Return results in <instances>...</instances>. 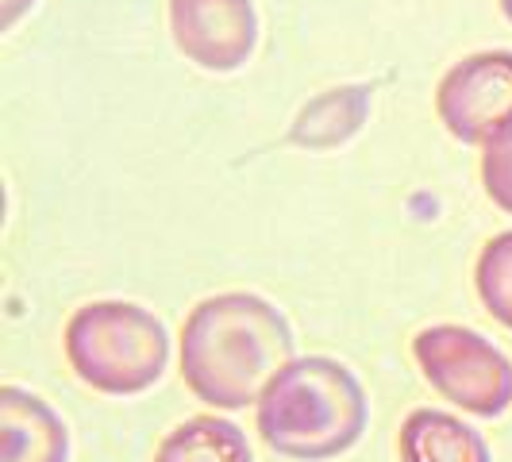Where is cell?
Listing matches in <instances>:
<instances>
[{
  "instance_id": "1",
  "label": "cell",
  "mask_w": 512,
  "mask_h": 462,
  "mask_svg": "<svg viewBox=\"0 0 512 462\" xmlns=\"http://www.w3.org/2000/svg\"><path fill=\"white\" fill-rule=\"evenodd\" d=\"M285 362H293L289 320L258 293H216L181 324V378L212 409L255 405Z\"/></svg>"
},
{
  "instance_id": "2",
  "label": "cell",
  "mask_w": 512,
  "mask_h": 462,
  "mask_svg": "<svg viewBox=\"0 0 512 462\" xmlns=\"http://www.w3.org/2000/svg\"><path fill=\"white\" fill-rule=\"evenodd\" d=\"M366 432L359 378L324 355L285 362L258 397V436L278 455L324 462L351 451Z\"/></svg>"
},
{
  "instance_id": "3",
  "label": "cell",
  "mask_w": 512,
  "mask_h": 462,
  "mask_svg": "<svg viewBox=\"0 0 512 462\" xmlns=\"http://www.w3.org/2000/svg\"><path fill=\"white\" fill-rule=\"evenodd\" d=\"M66 359L85 385L131 397L151 389L170 359L162 320L128 301H93L66 324Z\"/></svg>"
},
{
  "instance_id": "4",
  "label": "cell",
  "mask_w": 512,
  "mask_h": 462,
  "mask_svg": "<svg viewBox=\"0 0 512 462\" xmlns=\"http://www.w3.org/2000/svg\"><path fill=\"white\" fill-rule=\"evenodd\" d=\"M416 366L439 393L470 416H501L512 405V366L486 335L436 324L412 339Z\"/></svg>"
},
{
  "instance_id": "5",
  "label": "cell",
  "mask_w": 512,
  "mask_h": 462,
  "mask_svg": "<svg viewBox=\"0 0 512 462\" xmlns=\"http://www.w3.org/2000/svg\"><path fill=\"white\" fill-rule=\"evenodd\" d=\"M436 112L455 139L486 147L512 124V54L486 51L455 62L439 81Z\"/></svg>"
},
{
  "instance_id": "6",
  "label": "cell",
  "mask_w": 512,
  "mask_h": 462,
  "mask_svg": "<svg viewBox=\"0 0 512 462\" xmlns=\"http://www.w3.org/2000/svg\"><path fill=\"white\" fill-rule=\"evenodd\" d=\"M170 31L189 62L231 74L255 54L258 16L251 0H170Z\"/></svg>"
},
{
  "instance_id": "7",
  "label": "cell",
  "mask_w": 512,
  "mask_h": 462,
  "mask_svg": "<svg viewBox=\"0 0 512 462\" xmlns=\"http://www.w3.org/2000/svg\"><path fill=\"white\" fill-rule=\"evenodd\" d=\"M66 424L47 401L16 385L0 389V462H66Z\"/></svg>"
},
{
  "instance_id": "8",
  "label": "cell",
  "mask_w": 512,
  "mask_h": 462,
  "mask_svg": "<svg viewBox=\"0 0 512 462\" xmlns=\"http://www.w3.org/2000/svg\"><path fill=\"white\" fill-rule=\"evenodd\" d=\"M401 462H489L486 439L459 416L436 409H416L397 436Z\"/></svg>"
},
{
  "instance_id": "9",
  "label": "cell",
  "mask_w": 512,
  "mask_h": 462,
  "mask_svg": "<svg viewBox=\"0 0 512 462\" xmlns=\"http://www.w3.org/2000/svg\"><path fill=\"white\" fill-rule=\"evenodd\" d=\"M154 462H255L239 424L224 416H193L162 439Z\"/></svg>"
},
{
  "instance_id": "10",
  "label": "cell",
  "mask_w": 512,
  "mask_h": 462,
  "mask_svg": "<svg viewBox=\"0 0 512 462\" xmlns=\"http://www.w3.org/2000/svg\"><path fill=\"white\" fill-rule=\"evenodd\" d=\"M474 285L482 308L497 324H505L512 332V231L493 235L482 255H478V270H474Z\"/></svg>"
},
{
  "instance_id": "11",
  "label": "cell",
  "mask_w": 512,
  "mask_h": 462,
  "mask_svg": "<svg viewBox=\"0 0 512 462\" xmlns=\"http://www.w3.org/2000/svg\"><path fill=\"white\" fill-rule=\"evenodd\" d=\"M482 185L493 205L512 212V124L497 131L482 151Z\"/></svg>"
},
{
  "instance_id": "12",
  "label": "cell",
  "mask_w": 512,
  "mask_h": 462,
  "mask_svg": "<svg viewBox=\"0 0 512 462\" xmlns=\"http://www.w3.org/2000/svg\"><path fill=\"white\" fill-rule=\"evenodd\" d=\"M35 0H0V27H12Z\"/></svg>"
},
{
  "instance_id": "13",
  "label": "cell",
  "mask_w": 512,
  "mask_h": 462,
  "mask_svg": "<svg viewBox=\"0 0 512 462\" xmlns=\"http://www.w3.org/2000/svg\"><path fill=\"white\" fill-rule=\"evenodd\" d=\"M501 12L509 16V24H512V0H501Z\"/></svg>"
}]
</instances>
